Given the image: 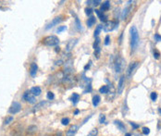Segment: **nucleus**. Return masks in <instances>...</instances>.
Wrapping results in <instances>:
<instances>
[{
  "instance_id": "ea45409f",
  "label": "nucleus",
  "mask_w": 161,
  "mask_h": 136,
  "mask_svg": "<svg viewBox=\"0 0 161 136\" xmlns=\"http://www.w3.org/2000/svg\"><path fill=\"white\" fill-rule=\"evenodd\" d=\"M94 56H96V57L97 58L99 57V56H100V47L94 49Z\"/></svg>"
},
{
  "instance_id": "f8f14e48",
  "label": "nucleus",
  "mask_w": 161,
  "mask_h": 136,
  "mask_svg": "<svg viewBox=\"0 0 161 136\" xmlns=\"http://www.w3.org/2000/svg\"><path fill=\"white\" fill-rule=\"evenodd\" d=\"M74 82H75V78H74V76H72V74L64 76L63 80H62V82L64 84H66V85H69V84H72V83H74Z\"/></svg>"
},
{
  "instance_id": "a878e982",
  "label": "nucleus",
  "mask_w": 161,
  "mask_h": 136,
  "mask_svg": "<svg viewBox=\"0 0 161 136\" xmlns=\"http://www.w3.org/2000/svg\"><path fill=\"white\" fill-rule=\"evenodd\" d=\"M47 99H48V100H53V99L55 98V94H54L53 92H51V91H49V92L47 93Z\"/></svg>"
},
{
  "instance_id": "412c9836",
  "label": "nucleus",
  "mask_w": 161,
  "mask_h": 136,
  "mask_svg": "<svg viewBox=\"0 0 161 136\" xmlns=\"http://www.w3.org/2000/svg\"><path fill=\"white\" fill-rule=\"evenodd\" d=\"M115 124H116V126H117L120 131H125V125L122 123L121 121H119V120H116L115 121Z\"/></svg>"
},
{
  "instance_id": "e433bc0d",
  "label": "nucleus",
  "mask_w": 161,
  "mask_h": 136,
  "mask_svg": "<svg viewBox=\"0 0 161 136\" xmlns=\"http://www.w3.org/2000/svg\"><path fill=\"white\" fill-rule=\"evenodd\" d=\"M105 121H106V116H105V115H103V114H101L100 117H99V122H100V123H104Z\"/></svg>"
},
{
  "instance_id": "4468645a",
  "label": "nucleus",
  "mask_w": 161,
  "mask_h": 136,
  "mask_svg": "<svg viewBox=\"0 0 161 136\" xmlns=\"http://www.w3.org/2000/svg\"><path fill=\"white\" fill-rule=\"evenodd\" d=\"M37 70H38V66L36 65V63H31L30 67V75L31 77H35Z\"/></svg>"
},
{
  "instance_id": "f704fd0d",
  "label": "nucleus",
  "mask_w": 161,
  "mask_h": 136,
  "mask_svg": "<svg viewBox=\"0 0 161 136\" xmlns=\"http://www.w3.org/2000/svg\"><path fill=\"white\" fill-rule=\"evenodd\" d=\"M154 57L156 58V59H159L160 57V53L157 51V50H154Z\"/></svg>"
},
{
  "instance_id": "de8ad7c7",
  "label": "nucleus",
  "mask_w": 161,
  "mask_h": 136,
  "mask_svg": "<svg viewBox=\"0 0 161 136\" xmlns=\"http://www.w3.org/2000/svg\"><path fill=\"white\" fill-rule=\"evenodd\" d=\"M59 50H60L59 49V47H56V51L57 52H59Z\"/></svg>"
},
{
  "instance_id": "7ed1b4c3",
  "label": "nucleus",
  "mask_w": 161,
  "mask_h": 136,
  "mask_svg": "<svg viewBox=\"0 0 161 136\" xmlns=\"http://www.w3.org/2000/svg\"><path fill=\"white\" fill-rule=\"evenodd\" d=\"M126 66V61L123 57H118L115 60V70L117 73H121L124 70Z\"/></svg>"
},
{
  "instance_id": "a19ab883",
  "label": "nucleus",
  "mask_w": 161,
  "mask_h": 136,
  "mask_svg": "<svg viewBox=\"0 0 161 136\" xmlns=\"http://www.w3.org/2000/svg\"><path fill=\"white\" fill-rule=\"evenodd\" d=\"M155 39H156L157 42H160L161 41V36L158 34H155Z\"/></svg>"
},
{
  "instance_id": "bb28decb",
  "label": "nucleus",
  "mask_w": 161,
  "mask_h": 136,
  "mask_svg": "<svg viewBox=\"0 0 161 136\" xmlns=\"http://www.w3.org/2000/svg\"><path fill=\"white\" fill-rule=\"evenodd\" d=\"M37 131V127L36 126H30L29 128H28V132H30V133H34V132H35Z\"/></svg>"
},
{
  "instance_id": "a18cd8bd",
  "label": "nucleus",
  "mask_w": 161,
  "mask_h": 136,
  "mask_svg": "<svg viewBox=\"0 0 161 136\" xmlns=\"http://www.w3.org/2000/svg\"><path fill=\"white\" fill-rule=\"evenodd\" d=\"M100 3H101V1H99V0H96V1H93V4H94V6H98Z\"/></svg>"
},
{
  "instance_id": "37998d69",
  "label": "nucleus",
  "mask_w": 161,
  "mask_h": 136,
  "mask_svg": "<svg viewBox=\"0 0 161 136\" xmlns=\"http://www.w3.org/2000/svg\"><path fill=\"white\" fill-rule=\"evenodd\" d=\"M92 117H93V115H90V116L88 117V118H86V119H85L84 120H83V122H82V124H84V123H86V121H87V120H89L90 119H91V118H92Z\"/></svg>"
},
{
  "instance_id": "9d476101",
  "label": "nucleus",
  "mask_w": 161,
  "mask_h": 136,
  "mask_svg": "<svg viewBox=\"0 0 161 136\" xmlns=\"http://www.w3.org/2000/svg\"><path fill=\"white\" fill-rule=\"evenodd\" d=\"M132 3H133V2L129 1L127 6L123 9V12H122V14H121V19H125L127 18L128 14H129V13L131 12V10L132 9Z\"/></svg>"
},
{
  "instance_id": "c03bdc74",
  "label": "nucleus",
  "mask_w": 161,
  "mask_h": 136,
  "mask_svg": "<svg viewBox=\"0 0 161 136\" xmlns=\"http://www.w3.org/2000/svg\"><path fill=\"white\" fill-rule=\"evenodd\" d=\"M91 63H92V61H90V62H89V64H87V65H86V66L84 67V70H87L90 67H91Z\"/></svg>"
},
{
  "instance_id": "1a4fd4ad",
  "label": "nucleus",
  "mask_w": 161,
  "mask_h": 136,
  "mask_svg": "<svg viewBox=\"0 0 161 136\" xmlns=\"http://www.w3.org/2000/svg\"><path fill=\"white\" fill-rule=\"evenodd\" d=\"M61 21H62V17H61V16H59V17H56L55 19H53L52 21H51L47 25L46 29L48 30V29H50V28H53L54 26L57 25L59 23H60Z\"/></svg>"
},
{
  "instance_id": "f3484780",
  "label": "nucleus",
  "mask_w": 161,
  "mask_h": 136,
  "mask_svg": "<svg viewBox=\"0 0 161 136\" xmlns=\"http://www.w3.org/2000/svg\"><path fill=\"white\" fill-rule=\"evenodd\" d=\"M47 103L46 101H42V102H40V103L36 104L35 107H34V111H37V110H39V109L43 108L44 106L47 105Z\"/></svg>"
},
{
  "instance_id": "09e8293b",
  "label": "nucleus",
  "mask_w": 161,
  "mask_h": 136,
  "mask_svg": "<svg viewBox=\"0 0 161 136\" xmlns=\"http://www.w3.org/2000/svg\"><path fill=\"white\" fill-rule=\"evenodd\" d=\"M125 136H132V134H131V133H126Z\"/></svg>"
},
{
  "instance_id": "aec40b11",
  "label": "nucleus",
  "mask_w": 161,
  "mask_h": 136,
  "mask_svg": "<svg viewBox=\"0 0 161 136\" xmlns=\"http://www.w3.org/2000/svg\"><path fill=\"white\" fill-rule=\"evenodd\" d=\"M100 100H101V98H100L99 95H94L93 97V105H94V107H97L99 105V103H100Z\"/></svg>"
},
{
  "instance_id": "cd10ccee",
  "label": "nucleus",
  "mask_w": 161,
  "mask_h": 136,
  "mask_svg": "<svg viewBox=\"0 0 161 136\" xmlns=\"http://www.w3.org/2000/svg\"><path fill=\"white\" fill-rule=\"evenodd\" d=\"M97 133H98V130L97 129H94V130H92V131L89 132L88 136H97Z\"/></svg>"
},
{
  "instance_id": "b1692460",
  "label": "nucleus",
  "mask_w": 161,
  "mask_h": 136,
  "mask_svg": "<svg viewBox=\"0 0 161 136\" xmlns=\"http://www.w3.org/2000/svg\"><path fill=\"white\" fill-rule=\"evenodd\" d=\"M102 29H103V27H102V26H101V25H98L97 27H96L95 31H94V37H96V38H97Z\"/></svg>"
},
{
  "instance_id": "6e6552de",
  "label": "nucleus",
  "mask_w": 161,
  "mask_h": 136,
  "mask_svg": "<svg viewBox=\"0 0 161 136\" xmlns=\"http://www.w3.org/2000/svg\"><path fill=\"white\" fill-rule=\"evenodd\" d=\"M78 41H79V39H72V40H69V41L68 42L67 45H66V49H65V52H66V53L69 54V53H70V51H72V50L74 48V47L76 45V44L78 43Z\"/></svg>"
},
{
  "instance_id": "9b49d317",
  "label": "nucleus",
  "mask_w": 161,
  "mask_h": 136,
  "mask_svg": "<svg viewBox=\"0 0 161 136\" xmlns=\"http://www.w3.org/2000/svg\"><path fill=\"white\" fill-rule=\"evenodd\" d=\"M124 85H125V76L122 75L120 76L119 80V83H118V94H120L122 93V91L124 89Z\"/></svg>"
},
{
  "instance_id": "7c9ffc66",
  "label": "nucleus",
  "mask_w": 161,
  "mask_h": 136,
  "mask_svg": "<svg viewBox=\"0 0 161 136\" xmlns=\"http://www.w3.org/2000/svg\"><path fill=\"white\" fill-rule=\"evenodd\" d=\"M61 123H62V125H64V126L68 125L69 123V118H63L61 120Z\"/></svg>"
},
{
  "instance_id": "c9c22d12",
  "label": "nucleus",
  "mask_w": 161,
  "mask_h": 136,
  "mask_svg": "<svg viewBox=\"0 0 161 136\" xmlns=\"http://www.w3.org/2000/svg\"><path fill=\"white\" fill-rule=\"evenodd\" d=\"M85 13H86V15L91 17L92 13H93V9L91 8H87V9H85Z\"/></svg>"
},
{
  "instance_id": "f03ea898",
  "label": "nucleus",
  "mask_w": 161,
  "mask_h": 136,
  "mask_svg": "<svg viewBox=\"0 0 161 136\" xmlns=\"http://www.w3.org/2000/svg\"><path fill=\"white\" fill-rule=\"evenodd\" d=\"M43 44L47 47H57L59 44V39L56 35H49L43 39Z\"/></svg>"
},
{
  "instance_id": "20e7f679",
  "label": "nucleus",
  "mask_w": 161,
  "mask_h": 136,
  "mask_svg": "<svg viewBox=\"0 0 161 136\" xmlns=\"http://www.w3.org/2000/svg\"><path fill=\"white\" fill-rule=\"evenodd\" d=\"M118 22L117 21H107L103 26V30L105 31H113L116 27H117Z\"/></svg>"
},
{
  "instance_id": "8fccbe9b",
  "label": "nucleus",
  "mask_w": 161,
  "mask_h": 136,
  "mask_svg": "<svg viewBox=\"0 0 161 136\" xmlns=\"http://www.w3.org/2000/svg\"><path fill=\"white\" fill-rule=\"evenodd\" d=\"M158 112H159V113H160V115H161V108H159V109H158Z\"/></svg>"
},
{
  "instance_id": "ddd939ff",
  "label": "nucleus",
  "mask_w": 161,
  "mask_h": 136,
  "mask_svg": "<svg viewBox=\"0 0 161 136\" xmlns=\"http://www.w3.org/2000/svg\"><path fill=\"white\" fill-rule=\"evenodd\" d=\"M79 127L77 125H72L69 127V129L68 130V132L66 133V136H74L77 132V131H78Z\"/></svg>"
},
{
  "instance_id": "0eeeda50",
  "label": "nucleus",
  "mask_w": 161,
  "mask_h": 136,
  "mask_svg": "<svg viewBox=\"0 0 161 136\" xmlns=\"http://www.w3.org/2000/svg\"><path fill=\"white\" fill-rule=\"evenodd\" d=\"M21 104L19 103V102H14V103H12V105L11 107H9V113L11 114H17L21 111Z\"/></svg>"
},
{
  "instance_id": "5701e85b",
  "label": "nucleus",
  "mask_w": 161,
  "mask_h": 136,
  "mask_svg": "<svg viewBox=\"0 0 161 136\" xmlns=\"http://www.w3.org/2000/svg\"><path fill=\"white\" fill-rule=\"evenodd\" d=\"M109 92V86L107 85H103L99 89V93L101 94H107Z\"/></svg>"
},
{
  "instance_id": "f257e3e1",
  "label": "nucleus",
  "mask_w": 161,
  "mask_h": 136,
  "mask_svg": "<svg viewBox=\"0 0 161 136\" xmlns=\"http://www.w3.org/2000/svg\"><path fill=\"white\" fill-rule=\"evenodd\" d=\"M130 31H131V47L132 51H134L139 44V32L135 26H132Z\"/></svg>"
},
{
  "instance_id": "473e14b6",
  "label": "nucleus",
  "mask_w": 161,
  "mask_h": 136,
  "mask_svg": "<svg viewBox=\"0 0 161 136\" xmlns=\"http://www.w3.org/2000/svg\"><path fill=\"white\" fill-rule=\"evenodd\" d=\"M142 132H143V133L145 135H148L150 133V130H149V128H147V127H144L143 130H142Z\"/></svg>"
},
{
  "instance_id": "4c0bfd02",
  "label": "nucleus",
  "mask_w": 161,
  "mask_h": 136,
  "mask_svg": "<svg viewBox=\"0 0 161 136\" xmlns=\"http://www.w3.org/2000/svg\"><path fill=\"white\" fill-rule=\"evenodd\" d=\"M109 43H110V36H109V35H107L106 38H105V42H104V44H105V45H108Z\"/></svg>"
},
{
  "instance_id": "6ab92c4d",
  "label": "nucleus",
  "mask_w": 161,
  "mask_h": 136,
  "mask_svg": "<svg viewBox=\"0 0 161 136\" xmlns=\"http://www.w3.org/2000/svg\"><path fill=\"white\" fill-rule=\"evenodd\" d=\"M70 100H72V102L73 104H77L79 102L80 100V95L78 94H76V93H73L72 95V98H70Z\"/></svg>"
},
{
  "instance_id": "49530a36",
  "label": "nucleus",
  "mask_w": 161,
  "mask_h": 136,
  "mask_svg": "<svg viewBox=\"0 0 161 136\" xmlns=\"http://www.w3.org/2000/svg\"><path fill=\"white\" fill-rule=\"evenodd\" d=\"M79 112H80V111H79V109H76V110H75V112H74V115L79 114Z\"/></svg>"
},
{
  "instance_id": "423d86ee",
  "label": "nucleus",
  "mask_w": 161,
  "mask_h": 136,
  "mask_svg": "<svg viewBox=\"0 0 161 136\" xmlns=\"http://www.w3.org/2000/svg\"><path fill=\"white\" fill-rule=\"evenodd\" d=\"M23 99L25 101L29 102L30 104H34L36 102L35 100V96L31 93V91H26L23 94Z\"/></svg>"
},
{
  "instance_id": "58836bf2",
  "label": "nucleus",
  "mask_w": 161,
  "mask_h": 136,
  "mask_svg": "<svg viewBox=\"0 0 161 136\" xmlns=\"http://www.w3.org/2000/svg\"><path fill=\"white\" fill-rule=\"evenodd\" d=\"M66 29H67V27H66V26H59V27L57 28V32H59H59H61V31H65Z\"/></svg>"
},
{
  "instance_id": "79ce46f5",
  "label": "nucleus",
  "mask_w": 161,
  "mask_h": 136,
  "mask_svg": "<svg viewBox=\"0 0 161 136\" xmlns=\"http://www.w3.org/2000/svg\"><path fill=\"white\" fill-rule=\"evenodd\" d=\"M131 125L132 126V128H133V129H138V128H139V125L135 124V123H133V122H131Z\"/></svg>"
},
{
  "instance_id": "39448f33",
  "label": "nucleus",
  "mask_w": 161,
  "mask_h": 136,
  "mask_svg": "<svg viewBox=\"0 0 161 136\" xmlns=\"http://www.w3.org/2000/svg\"><path fill=\"white\" fill-rule=\"evenodd\" d=\"M139 66V62L138 61H135V62H132L129 65V67L127 69V77L128 78H131L132 73L134 72V70L137 69V67Z\"/></svg>"
},
{
  "instance_id": "393cba45",
  "label": "nucleus",
  "mask_w": 161,
  "mask_h": 136,
  "mask_svg": "<svg viewBox=\"0 0 161 136\" xmlns=\"http://www.w3.org/2000/svg\"><path fill=\"white\" fill-rule=\"evenodd\" d=\"M13 120H14V118H13V117L9 116V117H8V118L5 120V122H4V124H5V125H9V124H10V123H11L12 121H13Z\"/></svg>"
},
{
  "instance_id": "c85d7f7f",
  "label": "nucleus",
  "mask_w": 161,
  "mask_h": 136,
  "mask_svg": "<svg viewBox=\"0 0 161 136\" xmlns=\"http://www.w3.org/2000/svg\"><path fill=\"white\" fill-rule=\"evenodd\" d=\"M99 44H100V39L97 37V38H96L95 42L94 43V45H93V47H94V49L98 48V47H99Z\"/></svg>"
},
{
  "instance_id": "2f4dec72",
  "label": "nucleus",
  "mask_w": 161,
  "mask_h": 136,
  "mask_svg": "<svg viewBox=\"0 0 161 136\" xmlns=\"http://www.w3.org/2000/svg\"><path fill=\"white\" fill-rule=\"evenodd\" d=\"M91 91H92V85H91V83H89L86 85V89L84 90V94L91 93Z\"/></svg>"
},
{
  "instance_id": "dca6fc26",
  "label": "nucleus",
  "mask_w": 161,
  "mask_h": 136,
  "mask_svg": "<svg viewBox=\"0 0 161 136\" xmlns=\"http://www.w3.org/2000/svg\"><path fill=\"white\" fill-rule=\"evenodd\" d=\"M110 9V2L109 1H105L104 3L102 4L101 6V11L104 12V11H107Z\"/></svg>"
},
{
  "instance_id": "72a5a7b5",
  "label": "nucleus",
  "mask_w": 161,
  "mask_h": 136,
  "mask_svg": "<svg viewBox=\"0 0 161 136\" xmlns=\"http://www.w3.org/2000/svg\"><path fill=\"white\" fill-rule=\"evenodd\" d=\"M75 23H76V25H77V28H78L79 30H81L82 29V24H81V22H80V21H79V19L78 18H75Z\"/></svg>"
},
{
  "instance_id": "a211bd4d",
  "label": "nucleus",
  "mask_w": 161,
  "mask_h": 136,
  "mask_svg": "<svg viewBox=\"0 0 161 136\" xmlns=\"http://www.w3.org/2000/svg\"><path fill=\"white\" fill-rule=\"evenodd\" d=\"M95 13L97 14V16L99 17L100 21H107V16H105L103 14V12L101 10H98V9H95Z\"/></svg>"
},
{
  "instance_id": "c756f323",
  "label": "nucleus",
  "mask_w": 161,
  "mask_h": 136,
  "mask_svg": "<svg viewBox=\"0 0 161 136\" xmlns=\"http://www.w3.org/2000/svg\"><path fill=\"white\" fill-rule=\"evenodd\" d=\"M150 98H151V100H153V101H156V100L157 99V94L156 92H152L151 94H150Z\"/></svg>"
},
{
  "instance_id": "4be33fe9",
  "label": "nucleus",
  "mask_w": 161,
  "mask_h": 136,
  "mask_svg": "<svg viewBox=\"0 0 161 136\" xmlns=\"http://www.w3.org/2000/svg\"><path fill=\"white\" fill-rule=\"evenodd\" d=\"M95 23V17L94 16H91L89 19H88V21H87V25H88V27H92V26Z\"/></svg>"
},
{
  "instance_id": "2eb2a0df",
  "label": "nucleus",
  "mask_w": 161,
  "mask_h": 136,
  "mask_svg": "<svg viewBox=\"0 0 161 136\" xmlns=\"http://www.w3.org/2000/svg\"><path fill=\"white\" fill-rule=\"evenodd\" d=\"M30 91H31V93L33 94L34 96H39L41 94V93H42V89L39 86H34V87L31 88Z\"/></svg>"
}]
</instances>
